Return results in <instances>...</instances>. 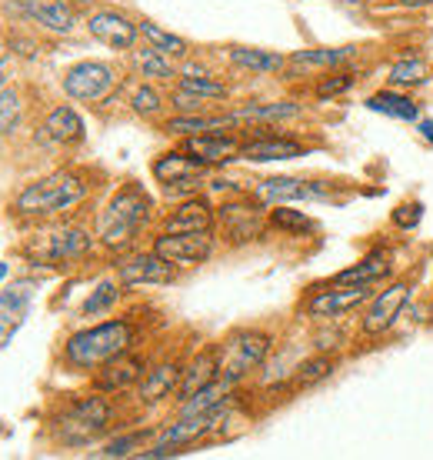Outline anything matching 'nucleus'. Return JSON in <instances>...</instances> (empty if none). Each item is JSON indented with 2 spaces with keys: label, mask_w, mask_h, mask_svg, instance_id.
<instances>
[{
  "label": "nucleus",
  "mask_w": 433,
  "mask_h": 460,
  "mask_svg": "<svg viewBox=\"0 0 433 460\" xmlns=\"http://www.w3.org/2000/svg\"><path fill=\"white\" fill-rule=\"evenodd\" d=\"M134 344H137V327L134 323L124 321V317L120 321H103L70 337L64 344V360L74 370H97L107 360L127 354Z\"/></svg>",
  "instance_id": "obj_1"
},
{
  "label": "nucleus",
  "mask_w": 433,
  "mask_h": 460,
  "mask_svg": "<svg viewBox=\"0 0 433 460\" xmlns=\"http://www.w3.org/2000/svg\"><path fill=\"white\" fill-rule=\"evenodd\" d=\"M150 210H154V200L147 190L140 184H124L101 214V224H97L101 243L107 251H127L140 237V230L147 227Z\"/></svg>",
  "instance_id": "obj_2"
},
{
  "label": "nucleus",
  "mask_w": 433,
  "mask_h": 460,
  "mask_svg": "<svg viewBox=\"0 0 433 460\" xmlns=\"http://www.w3.org/2000/svg\"><path fill=\"white\" fill-rule=\"evenodd\" d=\"M91 190V181L80 171H57L37 181V184L23 187L21 197L13 200V210L21 217H50V214H64V210L77 208L80 200Z\"/></svg>",
  "instance_id": "obj_3"
},
{
  "label": "nucleus",
  "mask_w": 433,
  "mask_h": 460,
  "mask_svg": "<svg viewBox=\"0 0 433 460\" xmlns=\"http://www.w3.org/2000/svg\"><path fill=\"white\" fill-rule=\"evenodd\" d=\"M110 420H114V407L107 403V397L91 394V397L70 403L67 414L57 420V434L67 447H87L110 430Z\"/></svg>",
  "instance_id": "obj_4"
},
{
  "label": "nucleus",
  "mask_w": 433,
  "mask_h": 460,
  "mask_svg": "<svg viewBox=\"0 0 433 460\" xmlns=\"http://www.w3.org/2000/svg\"><path fill=\"white\" fill-rule=\"evenodd\" d=\"M270 344L274 341L263 331H237V334H230L224 344H216L220 347V377L237 387L251 370H257L267 360Z\"/></svg>",
  "instance_id": "obj_5"
},
{
  "label": "nucleus",
  "mask_w": 433,
  "mask_h": 460,
  "mask_svg": "<svg viewBox=\"0 0 433 460\" xmlns=\"http://www.w3.org/2000/svg\"><path fill=\"white\" fill-rule=\"evenodd\" d=\"M337 184L331 181H304V177H267L261 184H253V200H261L263 208L277 204H294V200H333Z\"/></svg>",
  "instance_id": "obj_6"
},
{
  "label": "nucleus",
  "mask_w": 433,
  "mask_h": 460,
  "mask_svg": "<svg viewBox=\"0 0 433 460\" xmlns=\"http://www.w3.org/2000/svg\"><path fill=\"white\" fill-rule=\"evenodd\" d=\"M374 284H333V290H317L304 304V314L314 321H337L364 307L367 300H374Z\"/></svg>",
  "instance_id": "obj_7"
},
{
  "label": "nucleus",
  "mask_w": 433,
  "mask_h": 460,
  "mask_svg": "<svg viewBox=\"0 0 433 460\" xmlns=\"http://www.w3.org/2000/svg\"><path fill=\"white\" fill-rule=\"evenodd\" d=\"M163 261H171L177 267H197L210 261L214 253V230H194V234H160L154 247Z\"/></svg>",
  "instance_id": "obj_8"
},
{
  "label": "nucleus",
  "mask_w": 433,
  "mask_h": 460,
  "mask_svg": "<svg viewBox=\"0 0 433 460\" xmlns=\"http://www.w3.org/2000/svg\"><path fill=\"white\" fill-rule=\"evenodd\" d=\"M117 87L114 67H107L101 60H80L64 74V91L74 101H103Z\"/></svg>",
  "instance_id": "obj_9"
},
{
  "label": "nucleus",
  "mask_w": 433,
  "mask_h": 460,
  "mask_svg": "<svg viewBox=\"0 0 433 460\" xmlns=\"http://www.w3.org/2000/svg\"><path fill=\"white\" fill-rule=\"evenodd\" d=\"M117 280L124 288H167L177 280V264L163 261L157 251L134 253V257L117 264Z\"/></svg>",
  "instance_id": "obj_10"
},
{
  "label": "nucleus",
  "mask_w": 433,
  "mask_h": 460,
  "mask_svg": "<svg viewBox=\"0 0 433 460\" xmlns=\"http://www.w3.org/2000/svg\"><path fill=\"white\" fill-rule=\"evenodd\" d=\"M93 247L91 234H84V230H57V234H44V237H37L27 253L40 261V264H70V261H80V257H87Z\"/></svg>",
  "instance_id": "obj_11"
},
{
  "label": "nucleus",
  "mask_w": 433,
  "mask_h": 460,
  "mask_svg": "<svg viewBox=\"0 0 433 460\" xmlns=\"http://www.w3.org/2000/svg\"><path fill=\"white\" fill-rule=\"evenodd\" d=\"M263 204L261 200H227L216 208V220L224 227L227 243H247L253 237H261L263 230Z\"/></svg>",
  "instance_id": "obj_12"
},
{
  "label": "nucleus",
  "mask_w": 433,
  "mask_h": 460,
  "mask_svg": "<svg viewBox=\"0 0 433 460\" xmlns=\"http://www.w3.org/2000/svg\"><path fill=\"white\" fill-rule=\"evenodd\" d=\"M411 280H397V284H390L384 294H376L374 300H370V311H367L364 317V334L367 337H376L384 334V331H390L393 323H397L400 311L407 307V300H411Z\"/></svg>",
  "instance_id": "obj_13"
},
{
  "label": "nucleus",
  "mask_w": 433,
  "mask_h": 460,
  "mask_svg": "<svg viewBox=\"0 0 433 460\" xmlns=\"http://www.w3.org/2000/svg\"><path fill=\"white\" fill-rule=\"evenodd\" d=\"M87 31H91L93 40H101L110 50H130L134 40L140 37L137 23L130 21V17H124L120 11H97L87 21Z\"/></svg>",
  "instance_id": "obj_14"
},
{
  "label": "nucleus",
  "mask_w": 433,
  "mask_h": 460,
  "mask_svg": "<svg viewBox=\"0 0 433 460\" xmlns=\"http://www.w3.org/2000/svg\"><path fill=\"white\" fill-rule=\"evenodd\" d=\"M216 210L207 197H183L181 204L163 217V234H194V230H214Z\"/></svg>",
  "instance_id": "obj_15"
},
{
  "label": "nucleus",
  "mask_w": 433,
  "mask_h": 460,
  "mask_svg": "<svg viewBox=\"0 0 433 460\" xmlns=\"http://www.w3.org/2000/svg\"><path fill=\"white\" fill-rule=\"evenodd\" d=\"M183 367L181 360H163L157 367H150L144 377L137 380V401L140 403H160L167 401L173 391H181V380H183Z\"/></svg>",
  "instance_id": "obj_16"
},
{
  "label": "nucleus",
  "mask_w": 433,
  "mask_h": 460,
  "mask_svg": "<svg viewBox=\"0 0 433 460\" xmlns=\"http://www.w3.org/2000/svg\"><path fill=\"white\" fill-rule=\"evenodd\" d=\"M144 370H147V364H144V357L137 354H120L114 357V360H107L103 367H97V391L103 394H120L127 391V387H134L140 377H144Z\"/></svg>",
  "instance_id": "obj_17"
},
{
  "label": "nucleus",
  "mask_w": 433,
  "mask_h": 460,
  "mask_svg": "<svg viewBox=\"0 0 433 460\" xmlns=\"http://www.w3.org/2000/svg\"><path fill=\"white\" fill-rule=\"evenodd\" d=\"M240 140L224 137V134H194V137L183 140V150L200 161L204 167H220V164H230L240 157Z\"/></svg>",
  "instance_id": "obj_18"
},
{
  "label": "nucleus",
  "mask_w": 433,
  "mask_h": 460,
  "mask_svg": "<svg viewBox=\"0 0 433 460\" xmlns=\"http://www.w3.org/2000/svg\"><path fill=\"white\" fill-rule=\"evenodd\" d=\"M393 270V251L390 247H374L364 261H357L354 267H347L333 277V284H376Z\"/></svg>",
  "instance_id": "obj_19"
},
{
  "label": "nucleus",
  "mask_w": 433,
  "mask_h": 460,
  "mask_svg": "<svg viewBox=\"0 0 433 460\" xmlns=\"http://www.w3.org/2000/svg\"><path fill=\"white\" fill-rule=\"evenodd\" d=\"M31 294H34V284H31V280H21V284H13V288H7L0 294V344H7L13 337V331L23 323Z\"/></svg>",
  "instance_id": "obj_20"
},
{
  "label": "nucleus",
  "mask_w": 433,
  "mask_h": 460,
  "mask_svg": "<svg viewBox=\"0 0 433 460\" xmlns=\"http://www.w3.org/2000/svg\"><path fill=\"white\" fill-rule=\"evenodd\" d=\"M220 377V347H207L200 354L183 367V380H181V401L194 397L197 391H204L207 384H214Z\"/></svg>",
  "instance_id": "obj_21"
},
{
  "label": "nucleus",
  "mask_w": 433,
  "mask_h": 460,
  "mask_svg": "<svg viewBox=\"0 0 433 460\" xmlns=\"http://www.w3.org/2000/svg\"><path fill=\"white\" fill-rule=\"evenodd\" d=\"M304 154H307V147L300 140H290V137H257V140H247L240 147V157L253 164L294 161V157H304Z\"/></svg>",
  "instance_id": "obj_22"
},
{
  "label": "nucleus",
  "mask_w": 433,
  "mask_h": 460,
  "mask_svg": "<svg viewBox=\"0 0 433 460\" xmlns=\"http://www.w3.org/2000/svg\"><path fill=\"white\" fill-rule=\"evenodd\" d=\"M237 114H181L163 124V134H177V137H194V134H220L237 127Z\"/></svg>",
  "instance_id": "obj_23"
},
{
  "label": "nucleus",
  "mask_w": 433,
  "mask_h": 460,
  "mask_svg": "<svg viewBox=\"0 0 433 460\" xmlns=\"http://www.w3.org/2000/svg\"><path fill=\"white\" fill-rule=\"evenodd\" d=\"M150 173H154L157 184L167 187L177 184V181H187V177H204L207 167L200 161H194L187 150H171V154H160L154 167H150Z\"/></svg>",
  "instance_id": "obj_24"
},
{
  "label": "nucleus",
  "mask_w": 433,
  "mask_h": 460,
  "mask_svg": "<svg viewBox=\"0 0 433 460\" xmlns=\"http://www.w3.org/2000/svg\"><path fill=\"white\" fill-rule=\"evenodd\" d=\"M23 11L31 13L40 27L54 34H70L74 31V11L67 0H23Z\"/></svg>",
  "instance_id": "obj_25"
},
{
  "label": "nucleus",
  "mask_w": 433,
  "mask_h": 460,
  "mask_svg": "<svg viewBox=\"0 0 433 460\" xmlns=\"http://www.w3.org/2000/svg\"><path fill=\"white\" fill-rule=\"evenodd\" d=\"M357 47H314V50H296L294 58H287L290 74L296 70H323V67H340L343 60H350Z\"/></svg>",
  "instance_id": "obj_26"
},
{
  "label": "nucleus",
  "mask_w": 433,
  "mask_h": 460,
  "mask_svg": "<svg viewBox=\"0 0 433 460\" xmlns=\"http://www.w3.org/2000/svg\"><path fill=\"white\" fill-rule=\"evenodd\" d=\"M337 370V357L331 354H317L310 360H300L290 374V391H307V387H317L320 380H327Z\"/></svg>",
  "instance_id": "obj_27"
},
{
  "label": "nucleus",
  "mask_w": 433,
  "mask_h": 460,
  "mask_svg": "<svg viewBox=\"0 0 433 460\" xmlns=\"http://www.w3.org/2000/svg\"><path fill=\"white\" fill-rule=\"evenodd\" d=\"M44 130L47 137L57 140V144H77V140H84V120H80L74 107H54L50 117H47Z\"/></svg>",
  "instance_id": "obj_28"
},
{
  "label": "nucleus",
  "mask_w": 433,
  "mask_h": 460,
  "mask_svg": "<svg viewBox=\"0 0 433 460\" xmlns=\"http://www.w3.org/2000/svg\"><path fill=\"white\" fill-rule=\"evenodd\" d=\"M230 64H237L243 70H253V74H277V70L287 67L284 54H274V50H253V47H230Z\"/></svg>",
  "instance_id": "obj_29"
},
{
  "label": "nucleus",
  "mask_w": 433,
  "mask_h": 460,
  "mask_svg": "<svg viewBox=\"0 0 433 460\" xmlns=\"http://www.w3.org/2000/svg\"><path fill=\"white\" fill-rule=\"evenodd\" d=\"M367 107L374 111V114H387L393 120H417L420 114V107L413 104L411 97H403V93H393V91H380L374 97H367Z\"/></svg>",
  "instance_id": "obj_30"
},
{
  "label": "nucleus",
  "mask_w": 433,
  "mask_h": 460,
  "mask_svg": "<svg viewBox=\"0 0 433 460\" xmlns=\"http://www.w3.org/2000/svg\"><path fill=\"white\" fill-rule=\"evenodd\" d=\"M140 27V37L147 40L154 50H160V54H167V58H187V40L183 37H177V34H171V31H163L160 23H154V21H140L137 23Z\"/></svg>",
  "instance_id": "obj_31"
},
{
  "label": "nucleus",
  "mask_w": 433,
  "mask_h": 460,
  "mask_svg": "<svg viewBox=\"0 0 433 460\" xmlns=\"http://www.w3.org/2000/svg\"><path fill=\"white\" fill-rule=\"evenodd\" d=\"M296 114H300V107L290 104V101H274V104H247V107H240V111H237L240 124H243V120L267 124V120H287V117H296Z\"/></svg>",
  "instance_id": "obj_32"
},
{
  "label": "nucleus",
  "mask_w": 433,
  "mask_h": 460,
  "mask_svg": "<svg viewBox=\"0 0 433 460\" xmlns=\"http://www.w3.org/2000/svg\"><path fill=\"white\" fill-rule=\"evenodd\" d=\"M134 67H137L144 77H160V81L173 77V67H171V60H167V54H160L154 47L134 50Z\"/></svg>",
  "instance_id": "obj_33"
},
{
  "label": "nucleus",
  "mask_w": 433,
  "mask_h": 460,
  "mask_svg": "<svg viewBox=\"0 0 433 460\" xmlns=\"http://www.w3.org/2000/svg\"><path fill=\"white\" fill-rule=\"evenodd\" d=\"M150 438H154V430H150V427H144V430H130V434H120V438L110 440L103 450H97V457H130V454H137Z\"/></svg>",
  "instance_id": "obj_34"
},
{
  "label": "nucleus",
  "mask_w": 433,
  "mask_h": 460,
  "mask_svg": "<svg viewBox=\"0 0 433 460\" xmlns=\"http://www.w3.org/2000/svg\"><path fill=\"white\" fill-rule=\"evenodd\" d=\"M120 288L124 284H114V280H103L97 284V290H91V297L84 300V317H97V314H107L120 297Z\"/></svg>",
  "instance_id": "obj_35"
},
{
  "label": "nucleus",
  "mask_w": 433,
  "mask_h": 460,
  "mask_svg": "<svg viewBox=\"0 0 433 460\" xmlns=\"http://www.w3.org/2000/svg\"><path fill=\"white\" fill-rule=\"evenodd\" d=\"M427 81V60L411 58V60H397L390 67V87H413V84Z\"/></svg>",
  "instance_id": "obj_36"
},
{
  "label": "nucleus",
  "mask_w": 433,
  "mask_h": 460,
  "mask_svg": "<svg viewBox=\"0 0 433 460\" xmlns=\"http://www.w3.org/2000/svg\"><path fill=\"white\" fill-rule=\"evenodd\" d=\"M270 224L280 230H287V234H307V230H314V220L307 217V214H300V210H287L284 204H277L274 210H270Z\"/></svg>",
  "instance_id": "obj_37"
},
{
  "label": "nucleus",
  "mask_w": 433,
  "mask_h": 460,
  "mask_svg": "<svg viewBox=\"0 0 433 460\" xmlns=\"http://www.w3.org/2000/svg\"><path fill=\"white\" fill-rule=\"evenodd\" d=\"M177 87L197 93V97H207V101H224V97H227V87H224V84L210 81V77H194V74H190V77H181Z\"/></svg>",
  "instance_id": "obj_38"
},
{
  "label": "nucleus",
  "mask_w": 433,
  "mask_h": 460,
  "mask_svg": "<svg viewBox=\"0 0 433 460\" xmlns=\"http://www.w3.org/2000/svg\"><path fill=\"white\" fill-rule=\"evenodd\" d=\"M354 74H347V70H337V74H327L323 81L317 84V97L320 101H331V97H340V93H347L350 87H354Z\"/></svg>",
  "instance_id": "obj_39"
},
{
  "label": "nucleus",
  "mask_w": 433,
  "mask_h": 460,
  "mask_svg": "<svg viewBox=\"0 0 433 460\" xmlns=\"http://www.w3.org/2000/svg\"><path fill=\"white\" fill-rule=\"evenodd\" d=\"M17 120H21V97H17V91L0 87V134H7Z\"/></svg>",
  "instance_id": "obj_40"
},
{
  "label": "nucleus",
  "mask_w": 433,
  "mask_h": 460,
  "mask_svg": "<svg viewBox=\"0 0 433 460\" xmlns=\"http://www.w3.org/2000/svg\"><path fill=\"white\" fill-rule=\"evenodd\" d=\"M130 107H134V114L140 117H157L163 111V101H160V93L154 87H137L134 97H130Z\"/></svg>",
  "instance_id": "obj_41"
},
{
  "label": "nucleus",
  "mask_w": 433,
  "mask_h": 460,
  "mask_svg": "<svg viewBox=\"0 0 433 460\" xmlns=\"http://www.w3.org/2000/svg\"><path fill=\"white\" fill-rule=\"evenodd\" d=\"M420 217H423V204H400V208L390 214L393 227H400V230H413L420 224Z\"/></svg>",
  "instance_id": "obj_42"
},
{
  "label": "nucleus",
  "mask_w": 433,
  "mask_h": 460,
  "mask_svg": "<svg viewBox=\"0 0 433 460\" xmlns=\"http://www.w3.org/2000/svg\"><path fill=\"white\" fill-rule=\"evenodd\" d=\"M173 107H177L181 114H204V111H207V97H197V93L181 91V87H177V93H173Z\"/></svg>",
  "instance_id": "obj_43"
},
{
  "label": "nucleus",
  "mask_w": 433,
  "mask_h": 460,
  "mask_svg": "<svg viewBox=\"0 0 433 460\" xmlns=\"http://www.w3.org/2000/svg\"><path fill=\"white\" fill-rule=\"evenodd\" d=\"M417 130H420V137L433 147V120H420V127H417Z\"/></svg>",
  "instance_id": "obj_44"
},
{
  "label": "nucleus",
  "mask_w": 433,
  "mask_h": 460,
  "mask_svg": "<svg viewBox=\"0 0 433 460\" xmlns=\"http://www.w3.org/2000/svg\"><path fill=\"white\" fill-rule=\"evenodd\" d=\"M400 7H430L433 0H397Z\"/></svg>",
  "instance_id": "obj_45"
},
{
  "label": "nucleus",
  "mask_w": 433,
  "mask_h": 460,
  "mask_svg": "<svg viewBox=\"0 0 433 460\" xmlns=\"http://www.w3.org/2000/svg\"><path fill=\"white\" fill-rule=\"evenodd\" d=\"M0 87H4V50H0Z\"/></svg>",
  "instance_id": "obj_46"
}]
</instances>
